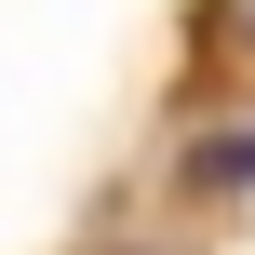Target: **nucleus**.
<instances>
[{
  "label": "nucleus",
  "instance_id": "1",
  "mask_svg": "<svg viewBox=\"0 0 255 255\" xmlns=\"http://www.w3.org/2000/svg\"><path fill=\"white\" fill-rule=\"evenodd\" d=\"M215 175H255V134H229V148H215Z\"/></svg>",
  "mask_w": 255,
  "mask_h": 255
}]
</instances>
